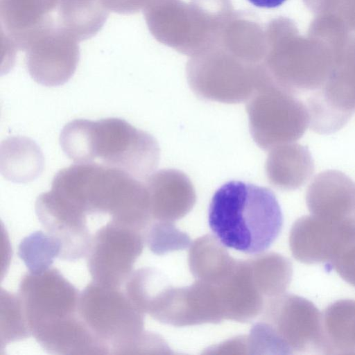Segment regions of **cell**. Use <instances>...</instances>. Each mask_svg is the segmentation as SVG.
<instances>
[{"label":"cell","instance_id":"cell-14","mask_svg":"<svg viewBox=\"0 0 355 355\" xmlns=\"http://www.w3.org/2000/svg\"><path fill=\"white\" fill-rule=\"evenodd\" d=\"M144 182L152 220L173 223L185 216L196 204L194 187L182 171L162 169L153 172Z\"/></svg>","mask_w":355,"mask_h":355},{"label":"cell","instance_id":"cell-11","mask_svg":"<svg viewBox=\"0 0 355 355\" xmlns=\"http://www.w3.org/2000/svg\"><path fill=\"white\" fill-rule=\"evenodd\" d=\"M355 245V224H340L312 214L298 218L289 235L293 257L304 263H331Z\"/></svg>","mask_w":355,"mask_h":355},{"label":"cell","instance_id":"cell-18","mask_svg":"<svg viewBox=\"0 0 355 355\" xmlns=\"http://www.w3.org/2000/svg\"><path fill=\"white\" fill-rule=\"evenodd\" d=\"M322 353L355 354V300H338L322 314Z\"/></svg>","mask_w":355,"mask_h":355},{"label":"cell","instance_id":"cell-4","mask_svg":"<svg viewBox=\"0 0 355 355\" xmlns=\"http://www.w3.org/2000/svg\"><path fill=\"white\" fill-rule=\"evenodd\" d=\"M78 312L111 354L171 353L162 338L144 330V313L121 287L92 281L80 293Z\"/></svg>","mask_w":355,"mask_h":355},{"label":"cell","instance_id":"cell-3","mask_svg":"<svg viewBox=\"0 0 355 355\" xmlns=\"http://www.w3.org/2000/svg\"><path fill=\"white\" fill-rule=\"evenodd\" d=\"M208 222L225 247L255 255L266 251L278 237L283 215L270 189L234 180L214 194Z\"/></svg>","mask_w":355,"mask_h":355},{"label":"cell","instance_id":"cell-23","mask_svg":"<svg viewBox=\"0 0 355 355\" xmlns=\"http://www.w3.org/2000/svg\"><path fill=\"white\" fill-rule=\"evenodd\" d=\"M144 235L149 250L157 255L184 250L191 243L189 236L169 221L152 220Z\"/></svg>","mask_w":355,"mask_h":355},{"label":"cell","instance_id":"cell-25","mask_svg":"<svg viewBox=\"0 0 355 355\" xmlns=\"http://www.w3.org/2000/svg\"><path fill=\"white\" fill-rule=\"evenodd\" d=\"M252 5L264 8H273L281 6L286 0H248Z\"/></svg>","mask_w":355,"mask_h":355},{"label":"cell","instance_id":"cell-13","mask_svg":"<svg viewBox=\"0 0 355 355\" xmlns=\"http://www.w3.org/2000/svg\"><path fill=\"white\" fill-rule=\"evenodd\" d=\"M306 202L310 214L338 223H355V183L343 173L327 170L309 186Z\"/></svg>","mask_w":355,"mask_h":355},{"label":"cell","instance_id":"cell-9","mask_svg":"<svg viewBox=\"0 0 355 355\" xmlns=\"http://www.w3.org/2000/svg\"><path fill=\"white\" fill-rule=\"evenodd\" d=\"M145 243L144 232L110 219L92 236L87 265L94 282L121 287L131 273Z\"/></svg>","mask_w":355,"mask_h":355},{"label":"cell","instance_id":"cell-6","mask_svg":"<svg viewBox=\"0 0 355 355\" xmlns=\"http://www.w3.org/2000/svg\"><path fill=\"white\" fill-rule=\"evenodd\" d=\"M249 128L261 149L295 142L309 125L306 105L270 78L246 101Z\"/></svg>","mask_w":355,"mask_h":355},{"label":"cell","instance_id":"cell-27","mask_svg":"<svg viewBox=\"0 0 355 355\" xmlns=\"http://www.w3.org/2000/svg\"><path fill=\"white\" fill-rule=\"evenodd\" d=\"M157 291H156V292H157ZM156 292H155V293H156ZM155 293H154V294H155ZM154 294H153V295H154ZM146 304H147V303H146ZM144 308H145V307H144Z\"/></svg>","mask_w":355,"mask_h":355},{"label":"cell","instance_id":"cell-10","mask_svg":"<svg viewBox=\"0 0 355 355\" xmlns=\"http://www.w3.org/2000/svg\"><path fill=\"white\" fill-rule=\"evenodd\" d=\"M147 313L175 327L216 324L224 320L216 286L198 279L187 286H166L153 298Z\"/></svg>","mask_w":355,"mask_h":355},{"label":"cell","instance_id":"cell-16","mask_svg":"<svg viewBox=\"0 0 355 355\" xmlns=\"http://www.w3.org/2000/svg\"><path fill=\"white\" fill-rule=\"evenodd\" d=\"M265 169L268 182L273 187L291 191L301 187L310 179L314 163L306 147L291 142L270 150Z\"/></svg>","mask_w":355,"mask_h":355},{"label":"cell","instance_id":"cell-5","mask_svg":"<svg viewBox=\"0 0 355 355\" xmlns=\"http://www.w3.org/2000/svg\"><path fill=\"white\" fill-rule=\"evenodd\" d=\"M246 336L249 354L322 352V314L309 300L285 293L266 302Z\"/></svg>","mask_w":355,"mask_h":355},{"label":"cell","instance_id":"cell-21","mask_svg":"<svg viewBox=\"0 0 355 355\" xmlns=\"http://www.w3.org/2000/svg\"><path fill=\"white\" fill-rule=\"evenodd\" d=\"M60 247L47 232L37 230L24 237L18 247V255L31 272H40L51 268L59 258Z\"/></svg>","mask_w":355,"mask_h":355},{"label":"cell","instance_id":"cell-7","mask_svg":"<svg viewBox=\"0 0 355 355\" xmlns=\"http://www.w3.org/2000/svg\"><path fill=\"white\" fill-rule=\"evenodd\" d=\"M188 83L200 98L236 104L247 101L269 79L264 67L223 53L191 60L187 67Z\"/></svg>","mask_w":355,"mask_h":355},{"label":"cell","instance_id":"cell-2","mask_svg":"<svg viewBox=\"0 0 355 355\" xmlns=\"http://www.w3.org/2000/svg\"><path fill=\"white\" fill-rule=\"evenodd\" d=\"M51 191L84 212L144 229L151 220L144 181L113 168L75 164L59 171Z\"/></svg>","mask_w":355,"mask_h":355},{"label":"cell","instance_id":"cell-24","mask_svg":"<svg viewBox=\"0 0 355 355\" xmlns=\"http://www.w3.org/2000/svg\"><path fill=\"white\" fill-rule=\"evenodd\" d=\"M329 265L345 282L355 287V245L345 250Z\"/></svg>","mask_w":355,"mask_h":355},{"label":"cell","instance_id":"cell-22","mask_svg":"<svg viewBox=\"0 0 355 355\" xmlns=\"http://www.w3.org/2000/svg\"><path fill=\"white\" fill-rule=\"evenodd\" d=\"M0 327L1 348L31 336L18 294L3 289L1 291Z\"/></svg>","mask_w":355,"mask_h":355},{"label":"cell","instance_id":"cell-17","mask_svg":"<svg viewBox=\"0 0 355 355\" xmlns=\"http://www.w3.org/2000/svg\"><path fill=\"white\" fill-rule=\"evenodd\" d=\"M214 235L205 234L189 246L188 263L196 279L217 285L233 271L236 261Z\"/></svg>","mask_w":355,"mask_h":355},{"label":"cell","instance_id":"cell-19","mask_svg":"<svg viewBox=\"0 0 355 355\" xmlns=\"http://www.w3.org/2000/svg\"><path fill=\"white\" fill-rule=\"evenodd\" d=\"M43 157L37 146L25 137L7 139L1 146V170L9 180L31 181L42 170Z\"/></svg>","mask_w":355,"mask_h":355},{"label":"cell","instance_id":"cell-8","mask_svg":"<svg viewBox=\"0 0 355 355\" xmlns=\"http://www.w3.org/2000/svg\"><path fill=\"white\" fill-rule=\"evenodd\" d=\"M17 294L33 337L78 314V291L55 268L26 273Z\"/></svg>","mask_w":355,"mask_h":355},{"label":"cell","instance_id":"cell-26","mask_svg":"<svg viewBox=\"0 0 355 355\" xmlns=\"http://www.w3.org/2000/svg\"><path fill=\"white\" fill-rule=\"evenodd\" d=\"M168 283H169V282H168ZM165 285H166V284H165ZM165 285H164V286H165ZM163 286H162V287H163ZM160 288H159V289H160ZM159 290H158V291H159ZM157 292H156V293H157ZM155 294H154V295H155ZM151 298H152V297H151ZM151 298H150V299H151ZM149 301H150V300H149ZM149 301H148V302H149ZM147 304H148V303H147ZM146 305H147V304H146ZM146 306H145V308H146ZM145 308H144V309H145Z\"/></svg>","mask_w":355,"mask_h":355},{"label":"cell","instance_id":"cell-20","mask_svg":"<svg viewBox=\"0 0 355 355\" xmlns=\"http://www.w3.org/2000/svg\"><path fill=\"white\" fill-rule=\"evenodd\" d=\"M247 260L253 279L268 300L286 293L293 275L288 259L276 252H268Z\"/></svg>","mask_w":355,"mask_h":355},{"label":"cell","instance_id":"cell-1","mask_svg":"<svg viewBox=\"0 0 355 355\" xmlns=\"http://www.w3.org/2000/svg\"><path fill=\"white\" fill-rule=\"evenodd\" d=\"M60 144L74 164H96L123 171L144 181L160 158L157 141L123 119H75L64 125Z\"/></svg>","mask_w":355,"mask_h":355},{"label":"cell","instance_id":"cell-12","mask_svg":"<svg viewBox=\"0 0 355 355\" xmlns=\"http://www.w3.org/2000/svg\"><path fill=\"white\" fill-rule=\"evenodd\" d=\"M35 209L46 232L59 243L60 259L73 261L86 257L92 236L84 212L51 190L37 197Z\"/></svg>","mask_w":355,"mask_h":355},{"label":"cell","instance_id":"cell-15","mask_svg":"<svg viewBox=\"0 0 355 355\" xmlns=\"http://www.w3.org/2000/svg\"><path fill=\"white\" fill-rule=\"evenodd\" d=\"M216 286L224 320L250 322L261 314L268 300L256 284L248 260H237L232 273Z\"/></svg>","mask_w":355,"mask_h":355}]
</instances>
